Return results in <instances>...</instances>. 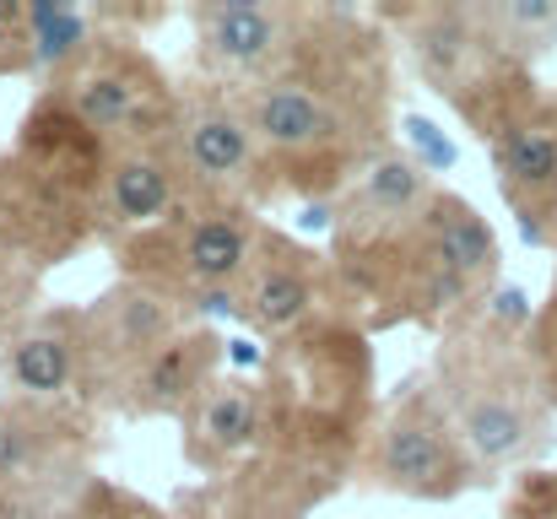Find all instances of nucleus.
I'll return each instance as SVG.
<instances>
[{
  "label": "nucleus",
  "mask_w": 557,
  "mask_h": 519,
  "mask_svg": "<svg viewBox=\"0 0 557 519\" xmlns=\"http://www.w3.org/2000/svg\"><path fill=\"white\" fill-rule=\"evenodd\" d=\"M433 178L417 158L406 152H384L347 195H342V211H336V255H352V249H369L379 238L400 233L428 200H433Z\"/></svg>",
  "instance_id": "4468645a"
},
{
  "label": "nucleus",
  "mask_w": 557,
  "mask_h": 519,
  "mask_svg": "<svg viewBox=\"0 0 557 519\" xmlns=\"http://www.w3.org/2000/svg\"><path fill=\"white\" fill-rule=\"evenodd\" d=\"M553 98H557V92H553Z\"/></svg>",
  "instance_id": "393cba45"
},
{
  "label": "nucleus",
  "mask_w": 557,
  "mask_h": 519,
  "mask_svg": "<svg viewBox=\"0 0 557 519\" xmlns=\"http://www.w3.org/2000/svg\"><path fill=\"white\" fill-rule=\"evenodd\" d=\"M27 49H33V65L54 71V76H71L98 44H103V22L82 5H27Z\"/></svg>",
  "instance_id": "a211bd4d"
},
{
  "label": "nucleus",
  "mask_w": 557,
  "mask_h": 519,
  "mask_svg": "<svg viewBox=\"0 0 557 519\" xmlns=\"http://www.w3.org/2000/svg\"><path fill=\"white\" fill-rule=\"evenodd\" d=\"M553 493H557V471H553Z\"/></svg>",
  "instance_id": "b1692460"
},
{
  "label": "nucleus",
  "mask_w": 557,
  "mask_h": 519,
  "mask_svg": "<svg viewBox=\"0 0 557 519\" xmlns=\"http://www.w3.org/2000/svg\"><path fill=\"white\" fill-rule=\"evenodd\" d=\"M38 519H163V509L141 504L136 493H125L114 482H82V487H71L49 515Z\"/></svg>",
  "instance_id": "aec40b11"
},
{
  "label": "nucleus",
  "mask_w": 557,
  "mask_h": 519,
  "mask_svg": "<svg viewBox=\"0 0 557 519\" xmlns=\"http://www.w3.org/2000/svg\"><path fill=\"white\" fill-rule=\"evenodd\" d=\"M22 22H27V5L0 0V76L33 65V49H27V27Z\"/></svg>",
  "instance_id": "4be33fe9"
},
{
  "label": "nucleus",
  "mask_w": 557,
  "mask_h": 519,
  "mask_svg": "<svg viewBox=\"0 0 557 519\" xmlns=\"http://www.w3.org/2000/svg\"><path fill=\"white\" fill-rule=\"evenodd\" d=\"M325 298V265L309 244L287 238V233H260V249H255V265L238 287V309L255 331L265 336H287L298 331L314 304Z\"/></svg>",
  "instance_id": "f8f14e48"
},
{
  "label": "nucleus",
  "mask_w": 557,
  "mask_h": 519,
  "mask_svg": "<svg viewBox=\"0 0 557 519\" xmlns=\"http://www.w3.org/2000/svg\"><path fill=\"white\" fill-rule=\"evenodd\" d=\"M60 103L103 147H131L174 136L185 98H174L147 49H136L131 38H103L71 76H60Z\"/></svg>",
  "instance_id": "20e7f679"
},
{
  "label": "nucleus",
  "mask_w": 557,
  "mask_h": 519,
  "mask_svg": "<svg viewBox=\"0 0 557 519\" xmlns=\"http://www.w3.org/2000/svg\"><path fill=\"white\" fill-rule=\"evenodd\" d=\"M369 482L417 504H449L471 493L487 471L476 466L466 433L455 428L449 406L433 390L400 395L369 438Z\"/></svg>",
  "instance_id": "7ed1b4c3"
},
{
  "label": "nucleus",
  "mask_w": 557,
  "mask_h": 519,
  "mask_svg": "<svg viewBox=\"0 0 557 519\" xmlns=\"http://www.w3.org/2000/svg\"><path fill=\"white\" fill-rule=\"evenodd\" d=\"M314 27V16H309ZM304 27L298 54L255 82L238 87L249 131L260 141V163L271 189L293 195H347L384 158L379 147V103L384 87L358 65V54H320Z\"/></svg>",
  "instance_id": "f257e3e1"
},
{
  "label": "nucleus",
  "mask_w": 557,
  "mask_h": 519,
  "mask_svg": "<svg viewBox=\"0 0 557 519\" xmlns=\"http://www.w3.org/2000/svg\"><path fill=\"white\" fill-rule=\"evenodd\" d=\"M260 222L249 206H189L180 222L163 227V271L147 287L174 293H238L255 249H260Z\"/></svg>",
  "instance_id": "6e6552de"
},
{
  "label": "nucleus",
  "mask_w": 557,
  "mask_h": 519,
  "mask_svg": "<svg viewBox=\"0 0 557 519\" xmlns=\"http://www.w3.org/2000/svg\"><path fill=\"white\" fill-rule=\"evenodd\" d=\"M0 373L11 384V400L60 406L76 384H87V320L82 309L38 314L27 331H16L0 351Z\"/></svg>",
  "instance_id": "ddd939ff"
},
{
  "label": "nucleus",
  "mask_w": 557,
  "mask_h": 519,
  "mask_svg": "<svg viewBox=\"0 0 557 519\" xmlns=\"http://www.w3.org/2000/svg\"><path fill=\"white\" fill-rule=\"evenodd\" d=\"M222 368V336L206 325H185L174 342H163L125 384L131 417H189V406L211 390Z\"/></svg>",
  "instance_id": "2eb2a0df"
},
{
  "label": "nucleus",
  "mask_w": 557,
  "mask_h": 519,
  "mask_svg": "<svg viewBox=\"0 0 557 519\" xmlns=\"http://www.w3.org/2000/svg\"><path fill=\"white\" fill-rule=\"evenodd\" d=\"M0 255H22V238H16V222H11L5 189H0Z\"/></svg>",
  "instance_id": "5701e85b"
},
{
  "label": "nucleus",
  "mask_w": 557,
  "mask_h": 519,
  "mask_svg": "<svg viewBox=\"0 0 557 519\" xmlns=\"http://www.w3.org/2000/svg\"><path fill=\"white\" fill-rule=\"evenodd\" d=\"M87 433L65 406L0 400V509L49 515L71 487H82Z\"/></svg>",
  "instance_id": "39448f33"
},
{
  "label": "nucleus",
  "mask_w": 557,
  "mask_h": 519,
  "mask_svg": "<svg viewBox=\"0 0 557 519\" xmlns=\"http://www.w3.org/2000/svg\"><path fill=\"white\" fill-rule=\"evenodd\" d=\"M422 222H428V238L438 244V255H444V260H449L476 293H487V287L498 282L504 249H498L487 217H482L471 200H460L455 189H438V195L428 200Z\"/></svg>",
  "instance_id": "f3484780"
},
{
  "label": "nucleus",
  "mask_w": 557,
  "mask_h": 519,
  "mask_svg": "<svg viewBox=\"0 0 557 519\" xmlns=\"http://www.w3.org/2000/svg\"><path fill=\"white\" fill-rule=\"evenodd\" d=\"M189 27H195V60L216 87L233 82L255 87L298 54L309 11L282 0H206L189 5Z\"/></svg>",
  "instance_id": "0eeeda50"
},
{
  "label": "nucleus",
  "mask_w": 557,
  "mask_h": 519,
  "mask_svg": "<svg viewBox=\"0 0 557 519\" xmlns=\"http://www.w3.org/2000/svg\"><path fill=\"white\" fill-rule=\"evenodd\" d=\"M195 206V189L185 178V163L174 152V136L158 141H131L109 152L103 178V227L114 233H158L180 222Z\"/></svg>",
  "instance_id": "9b49d317"
},
{
  "label": "nucleus",
  "mask_w": 557,
  "mask_h": 519,
  "mask_svg": "<svg viewBox=\"0 0 557 519\" xmlns=\"http://www.w3.org/2000/svg\"><path fill=\"white\" fill-rule=\"evenodd\" d=\"M265 428V400L249 379H211V390L189 406L185 417V455L200 471H222L238 460Z\"/></svg>",
  "instance_id": "dca6fc26"
},
{
  "label": "nucleus",
  "mask_w": 557,
  "mask_h": 519,
  "mask_svg": "<svg viewBox=\"0 0 557 519\" xmlns=\"http://www.w3.org/2000/svg\"><path fill=\"white\" fill-rule=\"evenodd\" d=\"M87 320V384H131V373L158 351L163 342H174L185 331L174 298L163 287H147V282H120L109 287L92 309H82Z\"/></svg>",
  "instance_id": "1a4fd4ad"
},
{
  "label": "nucleus",
  "mask_w": 557,
  "mask_h": 519,
  "mask_svg": "<svg viewBox=\"0 0 557 519\" xmlns=\"http://www.w3.org/2000/svg\"><path fill=\"white\" fill-rule=\"evenodd\" d=\"M476 16L509 65H531L557 44V0H482Z\"/></svg>",
  "instance_id": "6ab92c4d"
},
{
  "label": "nucleus",
  "mask_w": 557,
  "mask_h": 519,
  "mask_svg": "<svg viewBox=\"0 0 557 519\" xmlns=\"http://www.w3.org/2000/svg\"><path fill=\"white\" fill-rule=\"evenodd\" d=\"M174 152L185 163L195 206H249L255 195L271 189L249 114H244L238 92H227V87L180 103Z\"/></svg>",
  "instance_id": "423d86ee"
},
{
  "label": "nucleus",
  "mask_w": 557,
  "mask_h": 519,
  "mask_svg": "<svg viewBox=\"0 0 557 519\" xmlns=\"http://www.w3.org/2000/svg\"><path fill=\"white\" fill-rule=\"evenodd\" d=\"M438 400L466 433L482 471L525 466L553 438V400L536 379L525 342L504 331H476L444 346L438 357Z\"/></svg>",
  "instance_id": "f03ea898"
},
{
  "label": "nucleus",
  "mask_w": 557,
  "mask_h": 519,
  "mask_svg": "<svg viewBox=\"0 0 557 519\" xmlns=\"http://www.w3.org/2000/svg\"><path fill=\"white\" fill-rule=\"evenodd\" d=\"M525 351H531L536 379H542V390H547V400H553V411H557V287H553V298H547V309L525 331Z\"/></svg>",
  "instance_id": "412c9836"
},
{
  "label": "nucleus",
  "mask_w": 557,
  "mask_h": 519,
  "mask_svg": "<svg viewBox=\"0 0 557 519\" xmlns=\"http://www.w3.org/2000/svg\"><path fill=\"white\" fill-rule=\"evenodd\" d=\"M400 33L406 49L417 60V71L428 76V87L438 98H449L455 109H466V98L498 76L509 60H498V49L487 44V27L476 16V5H422V11H400ZM525 71V65H520Z\"/></svg>",
  "instance_id": "9d476101"
}]
</instances>
